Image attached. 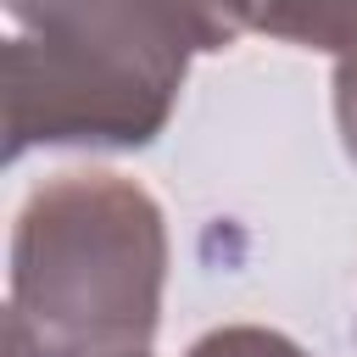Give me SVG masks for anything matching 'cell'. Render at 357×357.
Masks as SVG:
<instances>
[{"label":"cell","instance_id":"cell-1","mask_svg":"<svg viewBox=\"0 0 357 357\" xmlns=\"http://www.w3.org/2000/svg\"><path fill=\"white\" fill-rule=\"evenodd\" d=\"M162 229L156 206L112 178H67L17 229V335L39 357H123L156 324Z\"/></svg>","mask_w":357,"mask_h":357},{"label":"cell","instance_id":"cell-2","mask_svg":"<svg viewBox=\"0 0 357 357\" xmlns=\"http://www.w3.org/2000/svg\"><path fill=\"white\" fill-rule=\"evenodd\" d=\"M190 357H301V351H296V346H284L279 335L234 329V335H212V340H201Z\"/></svg>","mask_w":357,"mask_h":357}]
</instances>
